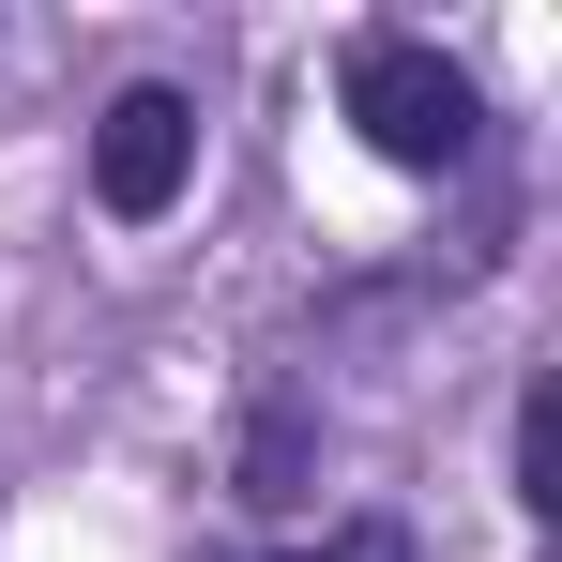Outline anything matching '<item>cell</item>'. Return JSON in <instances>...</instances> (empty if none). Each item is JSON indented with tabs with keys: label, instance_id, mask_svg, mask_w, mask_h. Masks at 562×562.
I'll return each instance as SVG.
<instances>
[{
	"label": "cell",
	"instance_id": "7a4b0ae2",
	"mask_svg": "<svg viewBox=\"0 0 562 562\" xmlns=\"http://www.w3.org/2000/svg\"><path fill=\"white\" fill-rule=\"evenodd\" d=\"M183 183H198V92L183 77H122L92 106V213L153 228V213H183Z\"/></svg>",
	"mask_w": 562,
	"mask_h": 562
},
{
	"label": "cell",
	"instance_id": "3957f363",
	"mask_svg": "<svg viewBox=\"0 0 562 562\" xmlns=\"http://www.w3.org/2000/svg\"><path fill=\"white\" fill-rule=\"evenodd\" d=\"M304 502H319V411L259 395L244 411V517H304Z\"/></svg>",
	"mask_w": 562,
	"mask_h": 562
},
{
	"label": "cell",
	"instance_id": "5b68a950",
	"mask_svg": "<svg viewBox=\"0 0 562 562\" xmlns=\"http://www.w3.org/2000/svg\"><path fill=\"white\" fill-rule=\"evenodd\" d=\"M304 562H426V548H411L395 517H335V532H319V548H304Z\"/></svg>",
	"mask_w": 562,
	"mask_h": 562
},
{
	"label": "cell",
	"instance_id": "6da1fadb",
	"mask_svg": "<svg viewBox=\"0 0 562 562\" xmlns=\"http://www.w3.org/2000/svg\"><path fill=\"white\" fill-rule=\"evenodd\" d=\"M335 122L366 137L380 168L441 183V168H471V137H486V92H471V61H441L426 31H350V46H335Z\"/></svg>",
	"mask_w": 562,
	"mask_h": 562
},
{
	"label": "cell",
	"instance_id": "277c9868",
	"mask_svg": "<svg viewBox=\"0 0 562 562\" xmlns=\"http://www.w3.org/2000/svg\"><path fill=\"white\" fill-rule=\"evenodd\" d=\"M517 502H532V517L562 502V395H548V380L517 395Z\"/></svg>",
	"mask_w": 562,
	"mask_h": 562
},
{
	"label": "cell",
	"instance_id": "8992f818",
	"mask_svg": "<svg viewBox=\"0 0 562 562\" xmlns=\"http://www.w3.org/2000/svg\"><path fill=\"white\" fill-rule=\"evenodd\" d=\"M198 562H228V548H198Z\"/></svg>",
	"mask_w": 562,
	"mask_h": 562
}]
</instances>
